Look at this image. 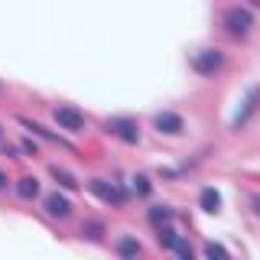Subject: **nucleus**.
I'll list each match as a JSON object with an SVG mask.
<instances>
[{"instance_id": "nucleus-1", "label": "nucleus", "mask_w": 260, "mask_h": 260, "mask_svg": "<svg viewBox=\"0 0 260 260\" xmlns=\"http://www.w3.org/2000/svg\"><path fill=\"white\" fill-rule=\"evenodd\" d=\"M250 26H254V16H250V10H244V7H231L224 13V29L231 36H247Z\"/></svg>"}, {"instance_id": "nucleus-2", "label": "nucleus", "mask_w": 260, "mask_h": 260, "mask_svg": "<svg viewBox=\"0 0 260 260\" xmlns=\"http://www.w3.org/2000/svg\"><path fill=\"white\" fill-rule=\"evenodd\" d=\"M221 65H224V52H221V49H202V52L192 59V69L199 72V75H215Z\"/></svg>"}, {"instance_id": "nucleus-3", "label": "nucleus", "mask_w": 260, "mask_h": 260, "mask_svg": "<svg viewBox=\"0 0 260 260\" xmlns=\"http://www.w3.org/2000/svg\"><path fill=\"white\" fill-rule=\"evenodd\" d=\"M55 124L69 134H81L85 130V114L75 111V108H55Z\"/></svg>"}, {"instance_id": "nucleus-4", "label": "nucleus", "mask_w": 260, "mask_h": 260, "mask_svg": "<svg viewBox=\"0 0 260 260\" xmlns=\"http://www.w3.org/2000/svg\"><path fill=\"white\" fill-rule=\"evenodd\" d=\"M153 127H156L159 134H166V137H176V134L185 130V120L179 117V114H173V111H162V114L153 117Z\"/></svg>"}, {"instance_id": "nucleus-5", "label": "nucleus", "mask_w": 260, "mask_h": 260, "mask_svg": "<svg viewBox=\"0 0 260 260\" xmlns=\"http://www.w3.org/2000/svg\"><path fill=\"white\" fill-rule=\"evenodd\" d=\"M104 127H108L114 137H120L124 143H137V124H134L130 117H114V120H108Z\"/></svg>"}, {"instance_id": "nucleus-6", "label": "nucleus", "mask_w": 260, "mask_h": 260, "mask_svg": "<svg viewBox=\"0 0 260 260\" xmlns=\"http://www.w3.org/2000/svg\"><path fill=\"white\" fill-rule=\"evenodd\" d=\"M91 189L98 199H104V202H111V205H124V199L127 195L117 189V185H111V182H104V179H91Z\"/></svg>"}, {"instance_id": "nucleus-7", "label": "nucleus", "mask_w": 260, "mask_h": 260, "mask_svg": "<svg viewBox=\"0 0 260 260\" xmlns=\"http://www.w3.org/2000/svg\"><path fill=\"white\" fill-rule=\"evenodd\" d=\"M46 215H52V218H69L72 215V205H69V199L59 192H52V195H46Z\"/></svg>"}, {"instance_id": "nucleus-8", "label": "nucleus", "mask_w": 260, "mask_h": 260, "mask_svg": "<svg viewBox=\"0 0 260 260\" xmlns=\"http://www.w3.org/2000/svg\"><path fill=\"white\" fill-rule=\"evenodd\" d=\"M199 205L205 208L208 215L221 211V192H218V189H202V192H199Z\"/></svg>"}, {"instance_id": "nucleus-9", "label": "nucleus", "mask_w": 260, "mask_h": 260, "mask_svg": "<svg viewBox=\"0 0 260 260\" xmlns=\"http://www.w3.org/2000/svg\"><path fill=\"white\" fill-rule=\"evenodd\" d=\"M16 192H20V199H36V195H39V182L32 176H23L20 185H16Z\"/></svg>"}, {"instance_id": "nucleus-10", "label": "nucleus", "mask_w": 260, "mask_h": 260, "mask_svg": "<svg viewBox=\"0 0 260 260\" xmlns=\"http://www.w3.org/2000/svg\"><path fill=\"white\" fill-rule=\"evenodd\" d=\"M117 254L120 257H137V254H140V241H137V238H120L117 241Z\"/></svg>"}, {"instance_id": "nucleus-11", "label": "nucleus", "mask_w": 260, "mask_h": 260, "mask_svg": "<svg viewBox=\"0 0 260 260\" xmlns=\"http://www.w3.org/2000/svg\"><path fill=\"white\" fill-rule=\"evenodd\" d=\"M52 179L62 185V189H75V185H78V182H75V176L65 173V169H59V166H52Z\"/></svg>"}, {"instance_id": "nucleus-12", "label": "nucleus", "mask_w": 260, "mask_h": 260, "mask_svg": "<svg viewBox=\"0 0 260 260\" xmlns=\"http://www.w3.org/2000/svg\"><path fill=\"white\" fill-rule=\"evenodd\" d=\"M150 221L156 224V228H159V224H166V221H169V208H162V205L150 208Z\"/></svg>"}, {"instance_id": "nucleus-13", "label": "nucleus", "mask_w": 260, "mask_h": 260, "mask_svg": "<svg viewBox=\"0 0 260 260\" xmlns=\"http://www.w3.org/2000/svg\"><path fill=\"white\" fill-rule=\"evenodd\" d=\"M173 250H176L179 257H192V247H189V241H179V238H176V241H173Z\"/></svg>"}, {"instance_id": "nucleus-14", "label": "nucleus", "mask_w": 260, "mask_h": 260, "mask_svg": "<svg viewBox=\"0 0 260 260\" xmlns=\"http://www.w3.org/2000/svg\"><path fill=\"white\" fill-rule=\"evenodd\" d=\"M205 254H208V257H228V247H221V244H208Z\"/></svg>"}, {"instance_id": "nucleus-15", "label": "nucleus", "mask_w": 260, "mask_h": 260, "mask_svg": "<svg viewBox=\"0 0 260 260\" xmlns=\"http://www.w3.org/2000/svg\"><path fill=\"white\" fill-rule=\"evenodd\" d=\"M134 182H137V192H140V195L150 192V179H146V176H134Z\"/></svg>"}, {"instance_id": "nucleus-16", "label": "nucleus", "mask_w": 260, "mask_h": 260, "mask_svg": "<svg viewBox=\"0 0 260 260\" xmlns=\"http://www.w3.org/2000/svg\"><path fill=\"white\" fill-rule=\"evenodd\" d=\"M85 231H88V238H98V231H101V224H98V221H88V224H85Z\"/></svg>"}, {"instance_id": "nucleus-17", "label": "nucleus", "mask_w": 260, "mask_h": 260, "mask_svg": "<svg viewBox=\"0 0 260 260\" xmlns=\"http://www.w3.org/2000/svg\"><path fill=\"white\" fill-rule=\"evenodd\" d=\"M7 189V176H4V169H0V192Z\"/></svg>"}, {"instance_id": "nucleus-18", "label": "nucleus", "mask_w": 260, "mask_h": 260, "mask_svg": "<svg viewBox=\"0 0 260 260\" xmlns=\"http://www.w3.org/2000/svg\"><path fill=\"white\" fill-rule=\"evenodd\" d=\"M254 205H257V211H260V199H257V202H254Z\"/></svg>"}]
</instances>
